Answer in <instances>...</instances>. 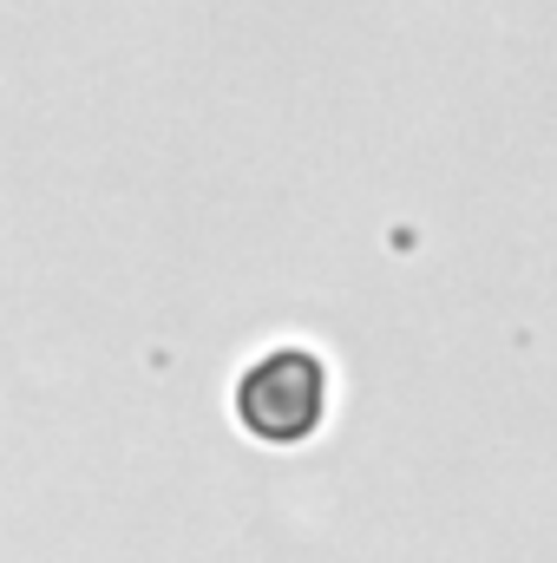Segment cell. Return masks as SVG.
I'll return each mask as SVG.
<instances>
[{"label": "cell", "instance_id": "obj_1", "mask_svg": "<svg viewBox=\"0 0 557 563\" xmlns=\"http://www.w3.org/2000/svg\"><path fill=\"white\" fill-rule=\"evenodd\" d=\"M230 413H237V426L256 445H302V439H315L321 420H328V367H321V354H308V347L256 354L237 374Z\"/></svg>", "mask_w": 557, "mask_h": 563}]
</instances>
